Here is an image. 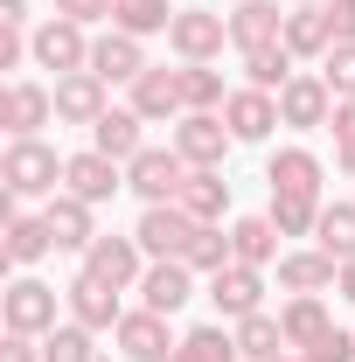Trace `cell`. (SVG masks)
<instances>
[{"instance_id": "1", "label": "cell", "mask_w": 355, "mask_h": 362, "mask_svg": "<svg viewBox=\"0 0 355 362\" xmlns=\"http://www.w3.org/2000/svg\"><path fill=\"white\" fill-rule=\"evenodd\" d=\"M63 168H70V153H56L49 139H7V153H0V181H7V195L14 202H28V195H63Z\"/></svg>"}, {"instance_id": "2", "label": "cell", "mask_w": 355, "mask_h": 362, "mask_svg": "<svg viewBox=\"0 0 355 362\" xmlns=\"http://www.w3.org/2000/svg\"><path fill=\"white\" fill-rule=\"evenodd\" d=\"M188 160H181L175 146H139L133 160H126V188H133L139 202H181V188H188Z\"/></svg>"}, {"instance_id": "3", "label": "cell", "mask_w": 355, "mask_h": 362, "mask_svg": "<svg viewBox=\"0 0 355 362\" xmlns=\"http://www.w3.org/2000/svg\"><path fill=\"white\" fill-rule=\"evenodd\" d=\"M56 300H63V293L42 286V279H14V286L0 293V320H7V334H35V341H42L49 327H63V320H56Z\"/></svg>"}, {"instance_id": "4", "label": "cell", "mask_w": 355, "mask_h": 362, "mask_svg": "<svg viewBox=\"0 0 355 362\" xmlns=\"http://www.w3.org/2000/svg\"><path fill=\"white\" fill-rule=\"evenodd\" d=\"M28 56H35V70H56V77H70V70H91V35L77 28V21L49 14L42 28L28 35Z\"/></svg>"}, {"instance_id": "5", "label": "cell", "mask_w": 355, "mask_h": 362, "mask_svg": "<svg viewBox=\"0 0 355 362\" xmlns=\"http://www.w3.org/2000/svg\"><path fill=\"white\" fill-rule=\"evenodd\" d=\"M168 146H175L188 168H223V153L237 146V133L223 126V112H181V119H175V139H168Z\"/></svg>"}, {"instance_id": "6", "label": "cell", "mask_w": 355, "mask_h": 362, "mask_svg": "<svg viewBox=\"0 0 355 362\" xmlns=\"http://www.w3.org/2000/svg\"><path fill=\"white\" fill-rule=\"evenodd\" d=\"M223 42H230V14H209V7H181L168 28V49L181 63H216Z\"/></svg>"}, {"instance_id": "7", "label": "cell", "mask_w": 355, "mask_h": 362, "mask_svg": "<svg viewBox=\"0 0 355 362\" xmlns=\"http://www.w3.org/2000/svg\"><path fill=\"white\" fill-rule=\"evenodd\" d=\"M112 341H119V356H126V362H168L181 349L175 327H168V314H153V307H133V314L112 327Z\"/></svg>"}, {"instance_id": "8", "label": "cell", "mask_w": 355, "mask_h": 362, "mask_svg": "<svg viewBox=\"0 0 355 362\" xmlns=\"http://www.w3.org/2000/svg\"><path fill=\"white\" fill-rule=\"evenodd\" d=\"M209 307H216L223 320H244V314H265V272L258 265H230L209 272Z\"/></svg>"}, {"instance_id": "9", "label": "cell", "mask_w": 355, "mask_h": 362, "mask_svg": "<svg viewBox=\"0 0 355 362\" xmlns=\"http://www.w3.org/2000/svg\"><path fill=\"white\" fill-rule=\"evenodd\" d=\"M49 119H56V90L28 84V77H14V84L0 90V126H7V139H42Z\"/></svg>"}, {"instance_id": "10", "label": "cell", "mask_w": 355, "mask_h": 362, "mask_svg": "<svg viewBox=\"0 0 355 362\" xmlns=\"http://www.w3.org/2000/svg\"><path fill=\"white\" fill-rule=\"evenodd\" d=\"M139 307H153V314H168L175 320L181 307H188V300H195V272L181 265V258H153V265L139 272Z\"/></svg>"}, {"instance_id": "11", "label": "cell", "mask_w": 355, "mask_h": 362, "mask_svg": "<svg viewBox=\"0 0 355 362\" xmlns=\"http://www.w3.org/2000/svg\"><path fill=\"white\" fill-rule=\"evenodd\" d=\"M63 307H70V320H84L91 334H112V327L126 320L119 286H105V279H91V272H77V279L63 286Z\"/></svg>"}, {"instance_id": "12", "label": "cell", "mask_w": 355, "mask_h": 362, "mask_svg": "<svg viewBox=\"0 0 355 362\" xmlns=\"http://www.w3.org/2000/svg\"><path fill=\"white\" fill-rule=\"evenodd\" d=\"M139 251L146 258H181L188 251V237H195V216L181 209V202H146V216H139Z\"/></svg>"}, {"instance_id": "13", "label": "cell", "mask_w": 355, "mask_h": 362, "mask_svg": "<svg viewBox=\"0 0 355 362\" xmlns=\"http://www.w3.org/2000/svg\"><path fill=\"white\" fill-rule=\"evenodd\" d=\"M133 112L146 119V126H175L181 112H188V98H181V70H168V63H146L133 84Z\"/></svg>"}, {"instance_id": "14", "label": "cell", "mask_w": 355, "mask_h": 362, "mask_svg": "<svg viewBox=\"0 0 355 362\" xmlns=\"http://www.w3.org/2000/svg\"><path fill=\"white\" fill-rule=\"evenodd\" d=\"M153 265L146 251H139V237H91V251H84V272L91 279H105V286H139V272Z\"/></svg>"}, {"instance_id": "15", "label": "cell", "mask_w": 355, "mask_h": 362, "mask_svg": "<svg viewBox=\"0 0 355 362\" xmlns=\"http://www.w3.org/2000/svg\"><path fill=\"white\" fill-rule=\"evenodd\" d=\"M139 70H146L139 35H126V28L91 35V77H105V84H139Z\"/></svg>"}, {"instance_id": "16", "label": "cell", "mask_w": 355, "mask_h": 362, "mask_svg": "<svg viewBox=\"0 0 355 362\" xmlns=\"http://www.w3.org/2000/svg\"><path fill=\"white\" fill-rule=\"evenodd\" d=\"M334 119V90H327V77H293V84L279 90V126H300V133H313V126H327Z\"/></svg>"}, {"instance_id": "17", "label": "cell", "mask_w": 355, "mask_h": 362, "mask_svg": "<svg viewBox=\"0 0 355 362\" xmlns=\"http://www.w3.org/2000/svg\"><path fill=\"white\" fill-rule=\"evenodd\" d=\"M63 188H70V195H84V202H112V195L126 188V168H119L112 153L84 146V153H70V168H63Z\"/></svg>"}, {"instance_id": "18", "label": "cell", "mask_w": 355, "mask_h": 362, "mask_svg": "<svg viewBox=\"0 0 355 362\" xmlns=\"http://www.w3.org/2000/svg\"><path fill=\"white\" fill-rule=\"evenodd\" d=\"M272 42H286L279 0H237V7H230V49L244 56V49H272Z\"/></svg>"}, {"instance_id": "19", "label": "cell", "mask_w": 355, "mask_h": 362, "mask_svg": "<svg viewBox=\"0 0 355 362\" xmlns=\"http://www.w3.org/2000/svg\"><path fill=\"white\" fill-rule=\"evenodd\" d=\"M112 105H105V77H91V70H70V77H56V119L63 126H98Z\"/></svg>"}, {"instance_id": "20", "label": "cell", "mask_w": 355, "mask_h": 362, "mask_svg": "<svg viewBox=\"0 0 355 362\" xmlns=\"http://www.w3.org/2000/svg\"><path fill=\"white\" fill-rule=\"evenodd\" d=\"M279 327H286V349H293V356H307L313 341L334 334V320H327V300H320V293H293V300L279 307Z\"/></svg>"}, {"instance_id": "21", "label": "cell", "mask_w": 355, "mask_h": 362, "mask_svg": "<svg viewBox=\"0 0 355 362\" xmlns=\"http://www.w3.org/2000/svg\"><path fill=\"white\" fill-rule=\"evenodd\" d=\"M320 153H307V146H279L265 160V181H272V195H313L320 202Z\"/></svg>"}, {"instance_id": "22", "label": "cell", "mask_w": 355, "mask_h": 362, "mask_svg": "<svg viewBox=\"0 0 355 362\" xmlns=\"http://www.w3.org/2000/svg\"><path fill=\"white\" fill-rule=\"evenodd\" d=\"M223 126H230V133L244 139V146H251V139H272V126H279V98H272V90H230V105H223Z\"/></svg>"}, {"instance_id": "23", "label": "cell", "mask_w": 355, "mask_h": 362, "mask_svg": "<svg viewBox=\"0 0 355 362\" xmlns=\"http://www.w3.org/2000/svg\"><path fill=\"white\" fill-rule=\"evenodd\" d=\"M91 209H98V202H84V195H70V188L42 202L49 230H56V251H91V237H98V230H91Z\"/></svg>"}, {"instance_id": "24", "label": "cell", "mask_w": 355, "mask_h": 362, "mask_svg": "<svg viewBox=\"0 0 355 362\" xmlns=\"http://www.w3.org/2000/svg\"><path fill=\"white\" fill-rule=\"evenodd\" d=\"M7 265H42L49 251H56V230H49V216H21V209H7Z\"/></svg>"}, {"instance_id": "25", "label": "cell", "mask_w": 355, "mask_h": 362, "mask_svg": "<svg viewBox=\"0 0 355 362\" xmlns=\"http://www.w3.org/2000/svg\"><path fill=\"white\" fill-rule=\"evenodd\" d=\"M342 279V258H327V251H286L279 258V286L286 293H327Z\"/></svg>"}, {"instance_id": "26", "label": "cell", "mask_w": 355, "mask_h": 362, "mask_svg": "<svg viewBox=\"0 0 355 362\" xmlns=\"http://www.w3.org/2000/svg\"><path fill=\"white\" fill-rule=\"evenodd\" d=\"M293 63H300V56H293L286 42H272V49H244V84H251V90H272V98H279V90L300 77Z\"/></svg>"}, {"instance_id": "27", "label": "cell", "mask_w": 355, "mask_h": 362, "mask_svg": "<svg viewBox=\"0 0 355 362\" xmlns=\"http://www.w3.org/2000/svg\"><path fill=\"white\" fill-rule=\"evenodd\" d=\"M139 126H146V119H139L133 105H126V112H105V119L91 126V146H98V153H112V160L126 168L139 146H146V139H139Z\"/></svg>"}, {"instance_id": "28", "label": "cell", "mask_w": 355, "mask_h": 362, "mask_svg": "<svg viewBox=\"0 0 355 362\" xmlns=\"http://www.w3.org/2000/svg\"><path fill=\"white\" fill-rule=\"evenodd\" d=\"M181 209H188L195 223H223V209H230V181H223V168H195L188 188H181Z\"/></svg>"}, {"instance_id": "29", "label": "cell", "mask_w": 355, "mask_h": 362, "mask_svg": "<svg viewBox=\"0 0 355 362\" xmlns=\"http://www.w3.org/2000/svg\"><path fill=\"white\" fill-rule=\"evenodd\" d=\"M230 251H237V265H272V251H279V223L272 216H237L230 223Z\"/></svg>"}, {"instance_id": "30", "label": "cell", "mask_w": 355, "mask_h": 362, "mask_svg": "<svg viewBox=\"0 0 355 362\" xmlns=\"http://www.w3.org/2000/svg\"><path fill=\"white\" fill-rule=\"evenodd\" d=\"M230 334H237V356L244 362H279L286 356V327H279L272 314H244Z\"/></svg>"}, {"instance_id": "31", "label": "cell", "mask_w": 355, "mask_h": 362, "mask_svg": "<svg viewBox=\"0 0 355 362\" xmlns=\"http://www.w3.org/2000/svg\"><path fill=\"white\" fill-rule=\"evenodd\" d=\"M175 14L181 7H168V0H119V14H112V28H126V35H168L175 28Z\"/></svg>"}, {"instance_id": "32", "label": "cell", "mask_w": 355, "mask_h": 362, "mask_svg": "<svg viewBox=\"0 0 355 362\" xmlns=\"http://www.w3.org/2000/svg\"><path fill=\"white\" fill-rule=\"evenodd\" d=\"M181 98H188V112H223V105H230L223 70L216 63H181Z\"/></svg>"}, {"instance_id": "33", "label": "cell", "mask_w": 355, "mask_h": 362, "mask_svg": "<svg viewBox=\"0 0 355 362\" xmlns=\"http://www.w3.org/2000/svg\"><path fill=\"white\" fill-rule=\"evenodd\" d=\"M313 237H320L327 258L349 265V258H355V202H320V230H313Z\"/></svg>"}, {"instance_id": "34", "label": "cell", "mask_w": 355, "mask_h": 362, "mask_svg": "<svg viewBox=\"0 0 355 362\" xmlns=\"http://www.w3.org/2000/svg\"><path fill=\"white\" fill-rule=\"evenodd\" d=\"M286 49H293V56H327V49H334L327 14H320V7H293V14H286Z\"/></svg>"}, {"instance_id": "35", "label": "cell", "mask_w": 355, "mask_h": 362, "mask_svg": "<svg viewBox=\"0 0 355 362\" xmlns=\"http://www.w3.org/2000/svg\"><path fill=\"white\" fill-rule=\"evenodd\" d=\"M230 258H237V251H230V230H223V223H195L188 251H181V265H188V272H223Z\"/></svg>"}, {"instance_id": "36", "label": "cell", "mask_w": 355, "mask_h": 362, "mask_svg": "<svg viewBox=\"0 0 355 362\" xmlns=\"http://www.w3.org/2000/svg\"><path fill=\"white\" fill-rule=\"evenodd\" d=\"M168 362H244V356H237V334H223V327H188Z\"/></svg>"}, {"instance_id": "37", "label": "cell", "mask_w": 355, "mask_h": 362, "mask_svg": "<svg viewBox=\"0 0 355 362\" xmlns=\"http://www.w3.org/2000/svg\"><path fill=\"white\" fill-rule=\"evenodd\" d=\"M91 341H98V334H91L84 320H63V327H49V334H42V362H98Z\"/></svg>"}, {"instance_id": "38", "label": "cell", "mask_w": 355, "mask_h": 362, "mask_svg": "<svg viewBox=\"0 0 355 362\" xmlns=\"http://www.w3.org/2000/svg\"><path fill=\"white\" fill-rule=\"evenodd\" d=\"M265 216L279 223V237H313V230H320V202H313V195H272Z\"/></svg>"}, {"instance_id": "39", "label": "cell", "mask_w": 355, "mask_h": 362, "mask_svg": "<svg viewBox=\"0 0 355 362\" xmlns=\"http://www.w3.org/2000/svg\"><path fill=\"white\" fill-rule=\"evenodd\" d=\"M320 77H327L334 98H355V42H334V49H327V56H320Z\"/></svg>"}, {"instance_id": "40", "label": "cell", "mask_w": 355, "mask_h": 362, "mask_svg": "<svg viewBox=\"0 0 355 362\" xmlns=\"http://www.w3.org/2000/svg\"><path fill=\"white\" fill-rule=\"evenodd\" d=\"M56 14H63V21H77V28H91V21H112V14H119V0H56Z\"/></svg>"}, {"instance_id": "41", "label": "cell", "mask_w": 355, "mask_h": 362, "mask_svg": "<svg viewBox=\"0 0 355 362\" xmlns=\"http://www.w3.org/2000/svg\"><path fill=\"white\" fill-rule=\"evenodd\" d=\"M307 362H355V334H342V327H334L327 341H313V349H307Z\"/></svg>"}, {"instance_id": "42", "label": "cell", "mask_w": 355, "mask_h": 362, "mask_svg": "<svg viewBox=\"0 0 355 362\" xmlns=\"http://www.w3.org/2000/svg\"><path fill=\"white\" fill-rule=\"evenodd\" d=\"M21 63H35L28 56V28H0V70H21Z\"/></svg>"}, {"instance_id": "43", "label": "cell", "mask_w": 355, "mask_h": 362, "mask_svg": "<svg viewBox=\"0 0 355 362\" xmlns=\"http://www.w3.org/2000/svg\"><path fill=\"white\" fill-rule=\"evenodd\" d=\"M320 14H327V35L334 42H355V0H327Z\"/></svg>"}, {"instance_id": "44", "label": "cell", "mask_w": 355, "mask_h": 362, "mask_svg": "<svg viewBox=\"0 0 355 362\" xmlns=\"http://www.w3.org/2000/svg\"><path fill=\"white\" fill-rule=\"evenodd\" d=\"M0 362H42V341H35V334H7Z\"/></svg>"}, {"instance_id": "45", "label": "cell", "mask_w": 355, "mask_h": 362, "mask_svg": "<svg viewBox=\"0 0 355 362\" xmlns=\"http://www.w3.org/2000/svg\"><path fill=\"white\" fill-rule=\"evenodd\" d=\"M327 126H334V146L355 139V98H334V119H327Z\"/></svg>"}, {"instance_id": "46", "label": "cell", "mask_w": 355, "mask_h": 362, "mask_svg": "<svg viewBox=\"0 0 355 362\" xmlns=\"http://www.w3.org/2000/svg\"><path fill=\"white\" fill-rule=\"evenodd\" d=\"M0 28H28V0H0Z\"/></svg>"}, {"instance_id": "47", "label": "cell", "mask_w": 355, "mask_h": 362, "mask_svg": "<svg viewBox=\"0 0 355 362\" xmlns=\"http://www.w3.org/2000/svg\"><path fill=\"white\" fill-rule=\"evenodd\" d=\"M334 168H342V175H355V139H342V146H334Z\"/></svg>"}, {"instance_id": "48", "label": "cell", "mask_w": 355, "mask_h": 362, "mask_svg": "<svg viewBox=\"0 0 355 362\" xmlns=\"http://www.w3.org/2000/svg\"><path fill=\"white\" fill-rule=\"evenodd\" d=\"M334 293H342V300H355V258L342 265V279H334Z\"/></svg>"}, {"instance_id": "49", "label": "cell", "mask_w": 355, "mask_h": 362, "mask_svg": "<svg viewBox=\"0 0 355 362\" xmlns=\"http://www.w3.org/2000/svg\"><path fill=\"white\" fill-rule=\"evenodd\" d=\"M293 7H327V0H293Z\"/></svg>"}, {"instance_id": "50", "label": "cell", "mask_w": 355, "mask_h": 362, "mask_svg": "<svg viewBox=\"0 0 355 362\" xmlns=\"http://www.w3.org/2000/svg\"><path fill=\"white\" fill-rule=\"evenodd\" d=\"M279 362H307V356H293V349H286V356H279Z\"/></svg>"}]
</instances>
